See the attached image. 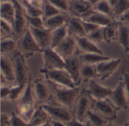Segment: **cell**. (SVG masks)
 Listing matches in <instances>:
<instances>
[{"label": "cell", "mask_w": 129, "mask_h": 126, "mask_svg": "<svg viewBox=\"0 0 129 126\" xmlns=\"http://www.w3.org/2000/svg\"><path fill=\"white\" fill-rule=\"evenodd\" d=\"M116 20L129 25V10L128 11H125V12L123 14H122L119 17H118V18L116 19Z\"/></svg>", "instance_id": "46"}, {"label": "cell", "mask_w": 129, "mask_h": 126, "mask_svg": "<svg viewBox=\"0 0 129 126\" xmlns=\"http://www.w3.org/2000/svg\"><path fill=\"white\" fill-rule=\"evenodd\" d=\"M21 5L23 8L26 15L31 17H42V10L36 8L26 0H22Z\"/></svg>", "instance_id": "35"}, {"label": "cell", "mask_w": 129, "mask_h": 126, "mask_svg": "<svg viewBox=\"0 0 129 126\" xmlns=\"http://www.w3.org/2000/svg\"><path fill=\"white\" fill-rule=\"evenodd\" d=\"M70 15L68 14L61 13L44 20V28L54 31L67 24Z\"/></svg>", "instance_id": "21"}, {"label": "cell", "mask_w": 129, "mask_h": 126, "mask_svg": "<svg viewBox=\"0 0 129 126\" xmlns=\"http://www.w3.org/2000/svg\"><path fill=\"white\" fill-rule=\"evenodd\" d=\"M80 92L81 91L79 87L73 88L53 85L52 99L57 104L73 110Z\"/></svg>", "instance_id": "1"}, {"label": "cell", "mask_w": 129, "mask_h": 126, "mask_svg": "<svg viewBox=\"0 0 129 126\" xmlns=\"http://www.w3.org/2000/svg\"><path fill=\"white\" fill-rule=\"evenodd\" d=\"M77 49V45L75 36L68 35V36L54 50L64 59L71 57L76 54Z\"/></svg>", "instance_id": "16"}, {"label": "cell", "mask_w": 129, "mask_h": 126, "mask_svg": "<svg viewBox=\"0 0 129 126\" xmlns=\"http://www.w3.org/2000/svg\"><path fill=\"white\" fill-rule=\"evenodd\" d=\"M88 1H89V2L93 5H94L95 3H97L98 2H99V1H101V0H88Z\"/></svg>", "instance_id": "52"}, {"label": "cell", "mask_w": 129, "mask_h": 126, "mask_svg": "<svg viewBox=\"0 0 129 126\" xmlns=\"http://www.w3.org/2000/svg\"><path fill=\"white\" fill-rule=\"evenodd\" d=\"M124 126H129V120H128V122H126L125 124V125Z\"/></svg>", "instance_id": "55"}, {"label": "cell", "mask_w": 129, "mask_h": 126, "mask_svg": "<svg viewBox=\"0 0 129 126\" xmlns=\"http://www.w3.org/2000/svg\"><path fill=\"white\" fill-rule=\"evenodd\" d=\"M83 20L93 23L94 24L98 25L101 27H105V26L113 24L116 20L113 17L107 16L94 10V11L88 17H87L85 20Z\"/></svg>", "instance_id": "24"}, {"label": "cell", "mask_w": 129, "mask_h": 126, "mask_svg": "<svg viewBox=\"0 0 129 126\" xmlns=\"http://www.w3.org/2000/svg\"><path fill=\"white\" fill-rule=\"evenodd\" d=\"M10 126H28V122L21 118L17 113L13 112L10 116Z\"/></svg>", "instance_id": "41"}, {"label": "cell", "mask_w": 129, "mask_h": 126, "mask_svg": "<svg viewBox=\"0 0 129 126\" xmlns=\"http://www.w3.org/2000/svg\"><path fill=\"white\" fill-rule=\"evenodd\" d=\"M14 33V26L8 22L1 20V39L11 37V36Z\"/></svg>", "instance_id": "38"}, {"label": "cell", "mask_w": 129, "mask_h": 126, "mask_svg": "<svg viewBox=\"0 0 129 126\" xmlns=\"http://www.w3.org/2000/svg\"><path fill=\"white\" fill-rule=\"evenodd\" d=\"M67 26L70 35L76 36H87L84 29L82 20L70 15L67 23Z\"/></svg>", "instance_id": "20"}, {"label": "cell", "mask_w": 129, "mask_h": 126, "mask_svg": "<svg viewBox=\"0 0 129 126\" xmlns=\"http://www.w3.org/2000/svg\"><path fill=\"white\" fill-rule=\"evenodd\" d=\"M1 126H10V116L5 113L1 115Z\"/></svg>", "instance_id": "47"}, {"label": "cell", "mask_w": 129, "mask_h": 126, "mask_svg": "<svg viewBox=\"0 0 129 126\" xmlns=\"http://www.w3.org/2000/svg\"><path fill=\"white\" fill-rule=\"evenodd\" d=\"M122 77L123 82H124V89H125V96H126L127 101H128L129 105V74L128 73L125 72V70H123Z\"/></svg>", "instance_id": "44"}, {"label": "cell", "mask_w": 129, "mask_h": 126, "mask_svg": "<svg viewBox=\"0 0 129 126\" xmlns=\"http://www.w3.org/2000/svg\"><path fill=\"white\" fill-rule=\"evenodd\" d=\"M82 23H83V26H84V29L85 31V33L87 36L90 35L91 33H94V31L98 30V29L101 28V26H99L97 24H94L93 23L86 21V20H82Z\"/></svg>", "instance_id": "43"}, {"label": "cell", "mask_w": 129, "mask_h": 126, "mask_svg": "<svg viewBox=\"0 0 129 126\" xmlns=\"http://www.w3.org/2000/svg\"><path fill=\"white\" fill-rule=\"evenodd\" d=\"M40 73L44 74L45 79L53 85L67 87L77 88L72 77L65 69H57L53 70H40Z\"/></svg>", "instance_id": "3"}, {"label": "cell", "mask_w": 129, "mask_h": 126, "mask_svg": "<svg viewBox=\"0 0 129 126\" xmlns=\"http://www.w3.org/2000/svg\"><path fill=\"white\" fill-rule=\"evenodd\" d=\"M10 93V87L7 85L1 86V100L7 101Z\"/></svg>", "instance_id": "45"}, {"label": "cell", "mask_w": 129, "mask_h": 126, "mask_svg": "<svg viewBox=\"0 0 129 126\" xmlns=\"http://www.w3.org/2000/svg\"><path fill=\"white\" fill-rule=\"evenodd\" d=\"M1 76L7 82H15L14 62L8 55H1Z\"/></svg>", "instance_id": "19"}, {"label": "cell", "mask_w": 129, "mask_h": 126, "mask_svg": "<svg viewBox=\"0 0 129 126\" xmlns=\"http://www.w3.org/2000/svg\"><path fill=\"white\" fill-rule=\"evenodd\" d=\"M87 90L94 101H101L109 98L112 94L113 89L104 86L94 80H91L89 82V85Z\"/></svg>", "instance_id": "15"}, {"label": "cell", "mask_w": 129, "mask_h": 126, "mask_svg": "<svg viewBox=\"0 0 129 126\" xmlns=\"http://www.w3.org/2000/svg\"><path fill=\"white\" fill-rule=\"evenodd\" d=\"M26 85H26L15 84L14 85L10 87V93L7 99V101H10V102L18 101L25 90Z\"/></svg>", "instance_id": "33"}, {"label": "cell", "mask_w": 129, "mask_h": 126, "mask_svg": "<svg viewBox=\"0 0 129 126\" xmlns=\"http://www.w3.org/2000/svg\"><path fill=\"white\" fill-rule=\"evenodd\" d=\"M117 30H118V21L116 20L113 24L107 26L103 27L104 40L106 43L110 44L113 41L117 39Z\"/></svg>", "instance_id": "30"}, {"label": "cell", "mask_w": 129, "mask_h": 126, "mask_svg": "<svg viewBox=\"0 0 129 126\" xmlns=\"http://www.w3.org/2000/svg\"><path fill=\"white\" fill-rule=\"evenodd\" d=\"M107 2L110 3V5L113 7V8L114 9L117 2H118V0H107Z\"/></svg>", "instance_id": "50"}, {"label": "cell", "mask_w": 129, "mask_h": 126, "mask_svg": "<svg viewBox=\"0 0 129 126\" xmlns=\"http://www.w3.org/2000/svg\"><path fill=\"white\" fill-rule=\"evenodd\" d=\"M44 70H53L57 69H64L65 60L52 48L48 47L42 50Z\"/></svg>", "instance_id": "7"}, {"label": "cell", "mask_w": 129, "mask_h": 126, "mask_svg": "<svg viewBox=\"0 0 129 126\" xmlns=\"http://www.w3.org/2000/svg\"><path fill=\"white\" fill-rule=\"evenodd\" d=\"M37 106L38 105L33 104H18L16 113L24 120L29 122Z\"/></svg>", "instance_id": "28"}, {"label": "cell", "mask_w": 129, "mask_h": 126, "mask_svg": "<svg viewBox=\"0 0 129 126\" xmlns=\"http://www.w3.org/2000/svg\"><path fill=\"white\" fill-rule=\"evenodd\" d=\"M41 126H51V120L49 121V122H48L47 123H45V124H44V125H42Z\"/></svg>", "instance_id": "53"}, {"label": "cell", "mask_w": 129, "mask_h": 126, "mask_svg": "<svg viewBox=\"0 0 129 126\" xmlns=\"http://www.w3.org/2000/svg\"><path fill=\"white\" fill-rule=\"evenodd\" d=\"M61 12L68 14L70 8V0H47Z\"/></svg>", "instance_id": "39"}, {"label": "cell", "mask_w": 129, "mask_h": 126, "mask_svg": "<svg viewBox=\"0 0 129 126\" xmlns=\"http://www.w3.org/2000/svg\"><path fill=\"white\" fill-rule=\"evenodd\" d=\"M12 0H1V3L2 2H11Z\"/></svg>", "instance_id": "54"}, {"label": "cell", "mask_w": 129, "mask_h": 126, "mask_svg": "<svg viewBox=\"0 0 129 126\" xmlns=\"http://www.w3.org/2000/svg\"><path fill=\"white\" fill-rule=\"evenodd\" d=\"M91 110L108 122L116 119L117 113L119 111L109 98L101 101L94 100Z\"/></svg>", "instance_id": "5"}, {"label": "cell", "mask_w": 129, "mask_h": 126, "mask_svg": "<svg viewBox=\"0 0 129 126\" xmlns=\"http://www.w3.org/2000/svg\"><path fill=\"white\" fill-rule=\"evenodd\" d=\"M42 106L48 114L51 120L61 122L66 124L75 118L73 112L71 109L61 106L57 103L55 104L46 103L42 104Z\"/></svg>", "instance_id": "4"}, {"label": "cell", "mask_w": 129, "mask_h": 126, "mask_svg": "<svg viewBox=\"0 0 129 126\" xmlns=\"http://www.w3.org/2000/svg\"><path fill=\"white\" fill-rule=\"evenodd\" d=\"M82 62L79 58V54H75L65 60L64 69L69 73L73 80L74 81L76 87H79L82 82L81 79V69Z\"/></svg>", "instance_id": "11"}, {"label": "cell", "mask_w": 129, "mask_h": 126, "mask_svg": "<svg viewBox=\"0 0 129 126\" xmlns=\"http://www.w3.org/2000/svg\"><path fill=\"white\" fill-rule=\"evenodd\" d=\"M51 120L48 114L42 105H38L31 119L28 122V126H41Z\"/></svg>", "instance_id": "23"}, {"label": "cell", "mask_w": 129, "mask_h": 126, "mask_svg": "<svg viewBox=\"0 0 129 126\" xmlns=\"http://www.w3.org/2000/svg\"><path fill=\"white\" fill-rule=\"evenodd\" d=\"M109 99L119 110H125L129 108L124 89V82L122 76L119 77L117 85L115 88H113V93Z\"/></svg>", "instance_id": "12"}, {"label": "cell", "mask_w": 129, "mask_h": 126, "mask_svg": "<svg viewBox=\"0 0 129 126\" xmlns=\"http://www.w3.org/2000/svg\"><path fill=\"white\" fill-rule=\"evenodd\" d=\"M68 35H69V32H68L67 24L52 31L51 48L54 49L57 48L68 36Z\"/></svg>", "instance_id": "27"}, {"label": "cell", "mask_w": 129, "mask_h": 126, "mask_svg": "<svg viewBox=\"0 0 129 126\" xmlns=\"http://www.w3.org/2000/svg\"><path fill=\"white\" fill-rule=\"evenodd\" d=\"M33 93L36 101L39 103V105L48 103L53 98L51 94L48 86L42 79H36L33 82Z\"/></svg>", "instance_id": "13"}, {"label": "cell", "mask_w": 129, "mask_h": 126, "mask_svg": "<svg viewBox=\"0 0 129 126\" xmlns=\"http://www.w3.org/2000/svg\"><path fill=\"white\" fill-rule=\"evenodd\" d=\"M12 60L14 66L15 83L23 85L27 84L29 79L32 76L29 72V67L26 65L25 56L19 50H17L14 52Z\"/></svg>", "instance_id": "6"}, {"label": "cell", "mask_w": 129, "mask_h": 126, "mask_svg": "<svg viewBox=\"0 0 129 126\" xmlns=\"http://www.w3.org/2000/svg\"><path fill=\"white\" fill-rule=\"evenodd\" d=\"M128 57H129V53H128Z\"/></svg>", "instance_id": "58"}, {"label": "cell", "mask_w": 129, "mask_h": 126, "mask_svg": "<svg viewBox=\"0 0 129 126\" xmlns=\"http://www.w3.org/2000/svg\"><path fill=\"white\" fill-rule=\"evenodd\" d=\"M19 45L20 48V50L19 51L25 56V57H29L36 52H42V50L36 42L28 26L20 40Z\"/></svg>", "instance_id": "10"}, {"label": "cell", "mask_w": 129, "mask_h": 126, "mask_svg": "<svg viewBox=\"0 0 129 126\" xmlns=\"http://www.w3.org/2000/svg\"><path fill=\"white\" fill-rule=\"evenodd\" d=\"M122 64L120 58H110L95 65L98 78L101 81H105L110 78Z\"/></svg>", "instance_id": "9"}, {"label": "cell", "mask_w": 129, "mask_h": 126, "mask_svg": "<svg viewBox=\"0 0 129 126\" xmlns=\"http://www.w3.org/2000/svg\"><path fill=\"white\" fill-rule=\"evenodd\" d=\"M79 56L82 64H91V65H97L103 61L110 59L109 57L104 56V54H94V53H88V54L80 53L79 54Z\"/></svg>", "instance_id": "26"}, {"label": "cell", "mask_w": 129, "mask_h": 126, "mask_svg": "<svg viewBox=\"0 0 129 126\" xmlns=\"http://www.w3.org/2000/svg\"><path fill=\"white\" fill-rule=\"evenodd\" d=\"M116 41L128 54L129 53V25L118 21Z\"/></svg>", "instance_id": "22"}, {"label": "cell", "mask_w": 129, "mask_h": 126, "mask_svg": "<svg viewBox=\"0 0 129 126\" xmlns=\"http://www.w3.org/2000/svg\"><path fill=\"white\" fill-rule=\"evenodd\" d=\"M42 10V18L44 20L63 13L47 0H44Z\"/></svg>", "instance_id": "34"}, {"label": "cell", "mask_w": 129, "mask_h": 126, "mask_svg": "<svg viewBox=\"0 0 129 126\" xmlns=\"http://www.w3.org/2000/svg\"><path fill=\"white\" fill-rule=\"evenodd\" d=\"M86 122L94 126H105L108 122L104 120L103 118H101L100 116H98V114H96L94 111L91 110L88 113Z\"/></svg>", "instance_id": "36"}, {"label": "cell", "mask_w": 129, "mask_h": 126, "mask_svg": "<svg viewBox=\"0 0 129 126\" xmlns=\"http://www.w3.org/2000/svg\"><path fill=\"white\" fill-rule=\"evenodd\" d=\"M94 9L103 14L115 18L114 9L107 2V0H101L94 5Z\"/></svg>", "instance_id": "32"}, {"label": "cell", "mask_w": 129, "mask_h": 126, "mask_svg": "<svg viewBox=\"0 0 129 126\" xmlns=\"http://www.w3.org/2000/svg\"><path fill=\"white\" fill-rule=\"evenodd\" d=\"M12 2L14 6V33L17 35L23 34L26 27V14L23 10V8L21 3L18 0H12Z\"/></svg>", "instance_id": "14"}, {"label": "cell", "mask_w": 129, "mask_h": 126, "mask_svg": "<svg viewBox=\"0 0 129 126\" xmlns=\"http://www.w3.org/2000/svg\"><path fill=\"white\" fill-rule=\"evenodd\" d=\"M94 11V5L88 0H70L68 14L85 20Z\"/></svg>", "instance_id": "8"}, {"label": "cell", "mask_w": 129, "mask_h": 126, "mask_svg": "<svg viewBox=\"0 0 129 126\" xmlns=\"http://www.w3.org/2000/svg\"><path fill=\"white\" fill-rule=\"evenodd\" d=\"M86 123V125L87 126H94V125H91V124H89V123H88V122H85Z\"/></svg>", "instance_id": "56"}, {"label": "cell", "mask_w": 129, "mask_h": 126, "mask_svg": "<svg viewBox=\"0 0 129 126\" xmlns=\"http://www.w3.org/2000/svg\"><path fill=\"white\" fill-rule=\"evenodd\" d=\"M14 6L12 2L1 3V20L8 22L13 26L14 24Z\"/></svg>", "instance_id": "25"}, {"label": "cell", "mask_w": 129, "mask_h": 126, "mask_svg": "<svg viewBox=\"0 0 129 126\" xmlns=\"http://www.w3.org/2000/svg\"><path fill=\"white\" fill-rule=\"evenodd\" d=\"M95 78H98L95 65L82 64L81 69L82 82H89L90 81L94 80Z\"/></svg>", "instance_id": "29"}, {"label": "cell", "mask_w": 129, "mask_h": 126, "mask_svg": "<svg viewBox=\"0 0 129 126\" xmlns=\"http://www.w3.org/2000/svg\"><path fill=\"white\" fill-rule=\"evenodd\" d=\"M66 125H67V126H87L85 122H80L75 118L73 120H71L70 122L66 123Z\"/></svg>", "instance_id": "48"}, {"label": "cell", "mask_w": 129, "mask_h": 126, "mask_svg": "<svg viewBox=\"0 0 129 126\" xmlns=\"http://www.w3.org/2000/svg\"><path fill=\"white\" fill-rule=\"evenodd\" d=\"M17 43L11 37L1 39V55H8L17 50Z\"/></svg>", "instance_id": "31"}, {"label": "cell", "mask_w": 129, "mask_h": 126, "mask_svg": "<svg viewBox=\"0 0 129 126\" xmlns=\"http://www.w3.org/2000/svg\"><path fill=\"white\" fill-rule=\"evenodd\" d=\"M94 99L91 97L87 89L82 90L73 109L75 119L86 122L88 113L91 110Z\"/></svg>", "instance_id": "2"}, {"label": "cell", "mask_w": 129, "mask_h": 126, "mask_svg": "<svg viewBox=\"0 0 129 126\" xmlns=\"http://www.w3.org/2000/svg\"><path fill=\"white\" fill-rule=\"evenodd\" d=\"M105 126H119V125H118L114 124L113 122H107V124Z\"/></svg>", "instance_id": "51"}, {"label": "cell", "mask_w": 129, "mask_h": 126, "mask_svg": "<svg viewBox=\"0 0 129 126\" xmlns=\"http://www.w3.org/2000/svg\"><path fill=\"white\" fill-rule=\"evenodd\" d=\"M87 37L94 43H98L101 42H104V33H103V27L98 29V30L94 31V33H91L90 35L87 36Z\"/></svg>", "instance_id": "42"}, {"label": "cell", "mask_w": 129, "mask_h": 126, "mask_svg": "<svg viewBox=\"0 0 129 126\" xmlns=\"http://www.w3.org/2000/svg\"><path fill=\"white\" fill-rule=\"evenodd\" d=\"M33 36L34 37L36 42L41 48L42 50L51 47V36H52V31L47 29L45 28L38 29L33 28L31 26H28Z\"/></svg>", "instance_id": "17"}, {"label": "cell", "mask_w": 129, "mask_h": 126, "mask_svg": "<svg viewBox=\"0 0 129 126\" xmlns=\"http://www.w3.org/2000/svg\"><path fill=\"white\" fill-rule=\"evenodd\" d=\"M129 10V0H118L114 8V17L116 20L125 11Z\"/></svg>", "instance_id": "37"}, {"label": "cell", "mask_w": 129, "mask_h": 126, "mask_svg": "<svg viewBox=\"0 0 129 126\" xmlns=\"http://www.w3.org/2000/svg\"><path fill=\"white\" fill-rule=\"evenodd\" d=\"M26 23L28 26L38 28V29L44 28V20L42 17H31L26 15Z\"/></svg>", "instance_id": "40"}, {"label": "cell", "mask_w": 129, "mask_h": 126, "mask_svg": "<svg viewBox=\"0 0 129 126\" xmlns=\"http://www.w3.org/2000/svg\"><path fill=\"white\" fill-rule=\"evenodd\" d=\"M75 38L77 48L81 51V53H94L104 54V51L98 47V45L94 42L91 41L87 36H76Z\"/></svg>", "instance_id": "18"}, {"label": "cell", "mask_w": 129, "mask_h": 126, "mask_svg": "<svg viewBox=\"0 0 129 126\" xmlns=\"http://www.w3.org/2000/svg\"><path fill=\"white\" fill-rule=\"evenodd\" d=\"M51 126H67V125L63 122L54 121V120H51Z\"/></svg>", "instance_id": "49"}, {"label": "cell", "mask_w": 129, "mask_h": 126, "mask_svg": "<svg viewBox=\"0 0 129 126\" xmlns=\"http://www.w3.org/2000/svg\"><path fill=\"white\" fill-rule=\"evenodd\" d=\"M26 1H27V2H31V1H33V0H26Z\"/></svg>", "instance_id": "57"}]
</instances>
